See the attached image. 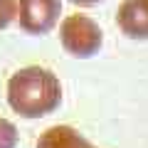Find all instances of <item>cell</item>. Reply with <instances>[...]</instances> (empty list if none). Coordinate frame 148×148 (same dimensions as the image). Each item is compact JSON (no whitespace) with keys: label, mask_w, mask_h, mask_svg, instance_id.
<instances>
[{"label":"cell","mask_w":148,"mask_h":148,"mask_svg":"<svg viewBox=\"0 0 148 148\" xmlns=\"http://www.w3.org/2000/svg\"><path fill=\"white\" fill-rule=\"evenodd\" d=\"M62 101L57 74L47 67H22L8 79V104L22 119H42Z\"/></svg>","instance_id":"obj_1"},{"label":"cell","mask_w":148,"mask_h":148,"mask_svg":"<svg viewBox=\"0 0 148 148\" xmlns=\"http://www.w3.org/2000/svg\"><path fill=\"white\" fill-rule=\"evenodd\" d=\"M59 40L62 47L67 49L72 57L86 59L91 54H96L104 42V32L96 25V20H91L89 15H67L59 25Z\"/></svg>","instance_id":"obj_2"},{"label":"cell","mask_w":148,"mask_h":148,"mask_svg":"<svg viewBox=\"0 0 148 148\" xmlns=\"http://www.w3.org/2000/svg\"><path fill=\"white\" fill-rule=\"evenodd\" d=\"M62 15V0H20L17 20L27 35H47Z\"/></svg>","instance_id":"obj_3"},{"label":"cell","mask_w":148,"mask_h":148,"mask_svg":"<svg viewBox=\"0 0 148 148\" xmlns=\"http://www.w3.org/2000/svg\"><path fill=\"white\" fill-rule=\"evenodd\" d=\"M116 22L131 40H148V0H123L119 5Z\"/></svg>","instance_id":"obj_4"},{"label":"cell","mask_w":148,"mask_h":148,"mask_svg":"<svg viewBox=\"0 0 148 148\" xmlns=\"http://www.w3.org/2000/svg\"><path fill=\"white\" fill-rule=\"evenodd\" d=\"M37 148H96L72 126H52L37 138Z\"/></svg>","instance_id":"obj_5"},{"label":"cell","mask_w":148,"mask_h":148,"mask_svg":"<svg viewBox=\"0 0 148 148\" xmlns=\"http://www.w3.org/2000/svg\"><path fill=\"white\" fill-rule=\"evenodd\" d=\"M17 146V128L12 121L0 119V148H15Z\"/></svg>","instance_id":"obj_6"},{"label":"cell","mask_w":148,"mask_h":148,"mask_svg":"<svg viewBox=\"0 0 148 148\" xmlns=\"http://www.w3.org/2000/svg\"><path fill=\"white\" fill-rule=\"evenodd\" d=\"M17 17V0H0V30H5Z\"/></svg>","instance_id":"obj_7"},{"label":"cell","mask_w":148,"mask_h":148,"mask_svg":"<svg viewBox=\"0 0 148 148\" xmlns=\"http://www.w3.org/2000/svg\"><path fill=\"white\" fill-rule=\"evenodd\" d=\"M74 5H84V8H89V5H96V3H101V0H72Z\"/></svg>","instance_id":"obj_8"}]
</instances>
